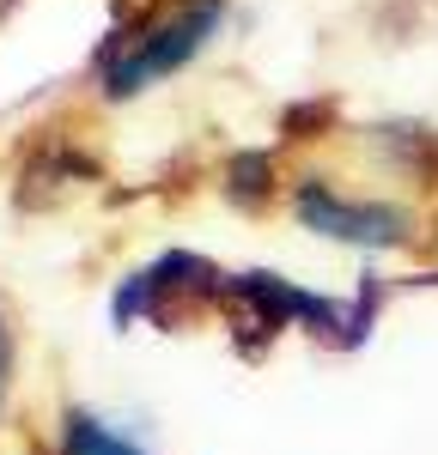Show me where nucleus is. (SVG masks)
Here are the masks:
<instances>
[{"label": "nucleus", "mask_w": 438, "mask_h": 455, "mask_svg": "<svg viewBox=\"0 0 438 455\" xmlns=\"http://www.w3.org/2000/svg\"><path fill=\"white\" fill-rule=\"evenodd\" d=\"M396 285H438V267L433 274H414V280H396Z\"/></svg>", "instance_id": "9"}, {"label": "nucleus", "mask_w": 438, "mask_h": 455, "mask_svg": "<svg viewBox=\"0 0 438 455\" xmlns=\"http://www.w3.org/2000/svg\"><path fill=\"white\" fill-rule=\"evenodd\" d=\"M396 280L384 274H360V285L347 298H328V291H311V285L287 280L274 267H225V291H219V322L231 334L238 358H268L274 340L287 334H304L328 352H360L371 340V328L384 322V304H390Z\"/></svg>", "instance_id": "1"}, {"label": "nucleus", "mask_w": 438, "mask_h": 455, "mask_svg": "<svg viewBox=\"0 0 438 455\" xmlns=\"http://www.w3.org/2000/svg\"><path fill=\"white\" fill-rule=\"evenodd\" d=\"M225 201L238 212H262L280 195V171H274V152H231L225 158Z\"/></svg>", "instance_id": "7"}, {"label": "nucleus", "mask_w": 438, "mask_h": 455, "mask_svg": "<svg viewBox=\"0 0 438 455\" xmlns=\"http://www.w3.org/2000/svg\"><path fill=\"white\" fill-rule=\"evenodd\" d=\"M98 176L104 171H98V158H92L85 146L36 140V152L25 158V171H19V207L25 212H49V207H61L68 195L92 188Z\"/></svg>", "instance_id": "5"}, {"label": "nucleus", "mask_w": 438, "mask_h": 455, "mask_svg": "<svg viewBox=\"0 0 438 455\" xmlns=\"http://www.w3.org/2000/svg\"><path fill=\"white\" fill-rule=\"evenodd\" d=\"M49 455H152V450L134 443L128 431H116L92 407H61L55 413V431H49Z\"/></svg>", "instance_id": "6"}, {"label": "nucleus", "mask_w": 438, "mask_h": 455, "mask_svg": "<svg viewBox=\"0 0 438 455\" xmlns=\"http://www.w3.org/2000/svg\"><path fill=\"white\" fill-rule=\"evenodd\" d=\"M219 291H225V267L201 249H158L152 261L128 267L116 291H110V322L128 334V328H158V334H177L189 322L219 310Z\"/></svg>", "instance_id": "3"}, {"label": "nucleus", "mask_w": 438, "mask_h": 455, "mask_svg": "<svg viewBox=\"0 0 438 455\" xmlns=\"http://www.w3.org/2000/svg\"><path fill=\"white\" fill-rule=\"evenodd\" d=\"M287 207L292 219L323 237V243H347V249H365V255H390V249H420L426 231L420 219L396 201H371V195H341L328 176H298L287 188Z\"/></svg>", "instance_id": "4"}, {"label": "nucleus", "mask_w": 438, "mask_h": 455, "mask_svg": "<svg viewBox=\"0 0 438 455\" xmlns=\"http://www.w3.org/2000/svg\"><path fill=\"white\" fill-rule=\"evenodd\" d=\"M219 19H225V0H116V19L92 55L98 92L110 104L152 92L158 79H171L207 49Z\"/></svg>", "instance_id": "2"}, {"label": "nucleus", "mask_w": 438, "mask_h": 455, "mask_svg": "<svg viewBox=\"0 0 438 455\" xmlns=\"http://www.w3.org/2000/svg\"><path fill=\"white\" fill-rule=\"evenodd\" d=\"M12 388H19V322H12L6 298H0V425L12 413Z\"/></svg>", "instance_id": "8"}]
</instances>
